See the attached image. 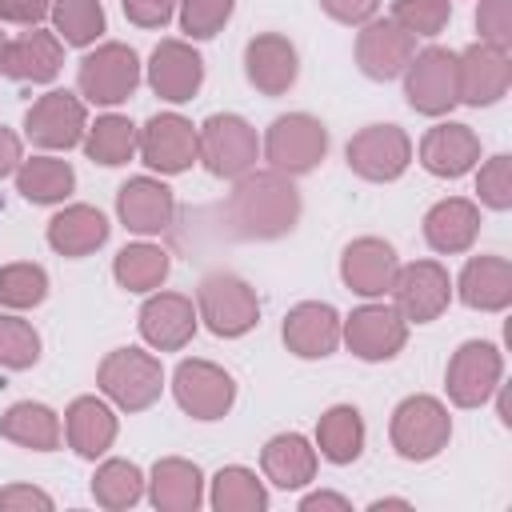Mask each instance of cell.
Returning <instances> with one entry per match:
<instances>
[{"label":"cell","mask_w":512,"mask_h":512,"mask_svg":"<svg viewBox=\"0 0 512 512\" xmlns=\"http://www.w3.org/2000/svg\"><path fill=\"white\" fill-rule=\"evenodd\" d=\"M300 212H304L300 188L292 184V176L272 168L244 172L224 204V216L240 240H280L296 228Z\"/></svg>","instance_id":"cell-1"},{"label":"cell","mask_w":512,"mask_h":512,"mask_svg":"<svg viewBox=\"0 0 512 512\" xmlns=\"http://www.w3.org/2000/svg\"><path fill=\"white\" fill-rule=\"evenodd\" d=\"M196 316L204 320V328L220 340H236L248 336L260 324V300L256 288L236 276V272H208L196 284Z\"/></svg>","instance_id":"cell-2"},{"label":"cell","mask_w":512,"mask_h":512,"mask_svg":"<svg viewBox=\"0 0 512 512\" xmlns=\"http://www.w3.org/2000/svg\"><path fill=\"white\" fill-rule=\"evenodd\" d=\"M388 440H392V448H396L400 460H412V464L436 460L448 448V440H452V416H448L444 400H436L428 392L404 396L392 408Z\"/></svg>","instance_id":"cell-3"},{"label":"cell","mask_w":512,"mask_h":512,"mask_svg":"<svg viewBox=\"0 0 512 512\" xmlns=\"http://www.w3.org/2000/svg\"><path fill=\"white\" fill-rule=\"evenodd\" d=\"M196 160L220 180H240L260 160V136L244 116L212 112L204 124H196Z\"/></svg>","instance_id":"cell-4"},{"label":"cell","mask_w":512,"mask_h":512,"mask_svg":"<svg viewBox=\"0 0 512 512\" xmlns=\"http://www.w3.org/2000/svg\"><path fill=\"white\" fill-rule=\"evenodd\" d=\"M96 388L120 408V412H144L164 392V368L144 348H112L96 368Z\"/></svg>","instance_id":"cell-5"},{"label":"cell","mask_w":512,"mask_h":512,"mask_svg":"<svg viewBox=\"0 0 512 512\" xmlns=\"http://www.w3.org/2000/svg\"><path fill=\"white\" fill-rule=\"evenodd\" d=\"M264 160L272 172L308 176L328 156V128L308 112H284L264 132Z\"/></svg>","instance_id":"cell-6"},{"label":"cell","mask_w":512,"mask_h":512,"mask_svg":"<svg viewBox=\"0 0 512 512\" xmlns=\"http://www.w3.org/2000/svg\"><path fill=\"white\" fill-rule=\"evenodd\" d=\"M140 84V56L120 44V40H104L96 44L80 68H76V92L80 100L88 104H100V108H116L124 104Z\"/></svg>","instance_id":"cell-7"},{"label":"cell","mask_w":512,"mask_h":512,"mask_svg":"<svg viewBox=\"0 0 512 512\" xmlns=\"http://www.w3.org/2000/svg\"><path fill=\"white\" fill-rule=\"evenodd\" d=\"M504 356L492 340H464L444 368V388L456 408H480L500 392Z\"/></svg>","instance_id":"cell-8"},{"label":"cell","mask_w":512,"mask_h":512,"mask_svg":"<svg viewBox=\"0 0 512 512\" xmlns=\"http://www.w3.org/2000/svg\"><path fill=\"white\" fill-rule=\"evenodd\" d=\"M348 168L368 184H392L412 164V140L400 124H368L344 148Z\"/></svg>","instance_id":"cell-9"},{"label":"cell","mask_w":512,"mask_h":512,"mask_svg":"<svg viewBox=\"0 0 512 512\" xmlns=\"http://www.w3.org/2000/svg\"><path fill=\"white\" fill-rule=\"evenodd\" d=\"M404 76V96L408 108L420 116H448L460 96H456V52L432 44L424 52H412Z\"/></svg>","instance_id":"cell-10"},{"label":"cell","mask_w":512,"mask_h":512,"mask_svg":"<svg viewBox=\"0 0 512 512\" xmlns=\"http://www.w3.org/2000/svg\"><path fill=\"white\" fill-rule=\"evenodd\" d=\"M172 396L192 420H224L236 404V380L212 360H180L172 372Z\"/></svg>","instance_id":"cell-11"},{"label":"cell","mask_w":512,"mask_h":512,"mask_svg":"<svg viewBox=\"0 0 512 512\" xmlns=\"http://www.w3.org/2000/svg\"><path fill=\"white\" fill-rule=\"evenodd\" d=\"M84 132H88V112L76 92L52 88L40 100H32V108L24 112V136L44 152H68L84 140Z\"/></svg>","instance_id":"cell-12"},{"label":"cell","mask_w":512,"mask_h":512,"mask_svg":"<svg viewBox=\"0 0 512 512\" xmlns=\"http://www.w3.org/2000/svg\"><path fill=\"white\" fill-rule=\"evenodd\" d=\"M392 308L408 324H432L448 304H452V280L448 268L436 260H412L396 268V280L388 288Z\"/></svg>","instance_id":"cell-13"},{"label":"cell","mask_w":512,"mask_h":512,"mask_svg":"<svg viewBox=\"0 0 512 512\" xmlns=\"http://www.w3.org/2000/svg\"><path fill=\"white\" fill-rule=\"evenodd\" d=\"M340 340L356 360L380 364L400 356V348L408 344V320L392 304H360L340 320Z\"/></svg>","instance_id":"cell-14"},{"label":"cell","mask_w":512,"mask_h":512,"mask_svg":"<svg viewBox=\"0 0 512 512\" xmlns=\"http://www.w3.org/2000/svg\"><path fill=\"white\" fill-rule=\"evenodd\" d=\"M136 152L152 172L180 176L196 164V124L180 112H156L144 120Z\"/></svg>","instance_id":"cell-15"},{"label":"cell","mask_w":512,"mask_h":512,"mask_svg":"<svg viewBox=\"0 0 512 512\" xmlns=\"http://www.w3.org/2000/svg\"><path fill=\"white\" fill-rule=\"evenodd\" d=\"M512 84V64L508 52L492 48V44H468L464 52H456V96L468 108H492Z\"/></svg>","instance_id":"cell-16"},{"label":"cell","mask_w":512,"mask_h":512,"mask_svg":"<svg viewBox=\"0 0 512 512\" xmlns=\"http://www.w3.org/2000/svg\"><path fill=\"white\" fill-rule=\"evenodd\" d=\"M412 52H416V36L404 32L392 16H388V20L372 16V20L360 24V32H356V64H360V72H364L368 80H380V84H384V80H396V76L408 68Z\"/></svg>","instance_id":"cell-17"},{"label":"cell","mask_w":512,"mask_h":512,"mask_svg":"<svg viewBox=\"0 0 512 512\" xmlns=\"http://www.w3.org/2000/svg\"><path fill=\"white\" fill-rule=\"evenodd\" d=\"M204 84V56L188 40H160L148 56V88L168 104H188Z\"/></svg>","instance_id":"cell-18"},{"label":"cell","mask_w":512,"mask_h":512,"mask_svg":"<svg viewBox=\"0 0 512 512\" xmlns=\"http://www.w3.org/2000/svg\"><path fill=\"white\" fill-rule=\"evenodd\" d=\"M196 324H200V316H196L192 300L180 292H160V288L148 292V300L140 304V316H136L144 344L156 352H180L196 336Z\"/></svg>","instance_id":"cell-19"},{"label":"cell","mask_w":512,"mask_h":512,"mask_svg":"<svg viewBox=\"0 0 512 512\" xmlns=\"http://www.w3.org/2000/svg\"><path fill=\"white\" fill-rule=\"evenodd\" d=\"M116 216L136 236H160L176 216V196L156 176H132L116 188Z\"/></svg>","instance_id":"cell-20"},{"label":"cell","mask_w":512,"mask_h":512,"mask_svg":"<svg viewBox=\"0 0 512 512\" xmlns=\"http://www.w3.org/2000/svg\"><path fill=\"white\" fill-rule=\"evenodd\" d=\"M396 268H400L396 248L388 240H380V236H356L344 248V256H340V280H344V288H352L364 300L388 296V288L396 280Z\"/></svg>","instance_id":"cell-21"},{"label":"cell","mask_w":512,"mask_h":512,"mask_svg":"<svg viewBox=\"0 0 512 512\" xmlns=\"http://www.w3.org/2000/svg\"><path fill=\"white\" fill-rule=\"evenodd\" d=\"M244 76L260 96H284L300 76L296 44L280 32H260L244 44Z\"/></svg>","instance_id":"cell-22"},{"label":"cell","mask_w":512,"mask_h":512,"mask_svg":"<svg viewBox=\"0 0 512 512\" xmlns=\"http://www.w3.org/2000/svg\"><path fill=\"white\" fill-rule=\"evenodd\" d=\"M340 320L344 316L332 304H324V300H300V304L288 308L280 336H284V344H288L292 356H300V360H324L340 344Z\"/></svg>","instance_id":"cell-23"},{"label":"cell","mask_w":512,"mask_h":512,"mask_svg":"<svg viewBox=\"0 0 512 512\" xmlns=\"http://www.w3.org/2000/svg\"><path fill=\"white\" fill-rule=\"evenodd\" d=\"M60 64H64V44L56 32H44V28L20 32L0 52V72L16 84H48L56 80Z\"/></svg>","instance_id":"cell-24"},{"label":"cell","mask_w":512,"mask_h":512,"mask_svg":"<svg viewBox=\"0 0 512 512\" xmlns=\"http://www.w3.org/2000/svg\"><path fill=\"white\" fill-rule=\"evenodd\" d=\"M420 164L440 180H460L480 164V136L456 120L436 124L420 140Z\"/></svg>","instance_id":"cell-25"},{"label":"cell","mask_w":512,"mask_h":512,"mask_svg":"<svg viewBox=\"0 0 512 512\" xmlns=\"http://www.w3.org/2000/svg\"><path fill=\"white\" fill-rule=\"evenodd\" d=\"M420 232H424L432 252H444V256L468 252L480 236V208L464 196H444L424 212Z\"/></svg>","instance_id":"cell-26"},{"label":"cell","mask_w":512,"mask_h":512,"mask_svg":"<svg viewBox=\"0 0 512 512\" xmlns=\"http://www.w3.org/2000/svg\"><path fill=\"white\" fill-rule=\"evenodd\" d=\"M116 432H120V420L108 408V400H100V396H76L64 408V440L84 460L104 456L116 444Z\"/></svg>","instance_id":"cell-27"},{"label":"cell","mask_w":512,"mask_h":512,"mask_svg":"<svg viewBox=\"0 0 512 512\" xmlns=\"http://www.w3.org/2000/svg\"><path fill=\"white\" fill-rule=\"evenodd\" d=\"M108 232H112V224H108V216L100 208H92V204H68V208H60L48 220V232L44 236H48V248L52 252H60L68 260H80V256L104 248L108 244Z\"/></svg>","instance_id":"cell-28"},{"label":"cell","mask_w":512,"mask_h":512,"mask_svg":"<svg viewBox=\"0 0 512 512\" xmlns=\"http://www.w3.org/2000/svg\"><path fill=\"white\" fill-rule=\"evenodd\" d=\"M456 296L476 312H504L512 304V264L504 256H472L456 276Z\"/></svg>","instance_id":"cell-29"},{"label":"cell","mask_w":512,"mask_h":512,"mask_svg":"<svg viewBox=\"0 0 512 512\" xmlns=\"http://www.w3.org/2000/svg\"><path fill=\"white\" fill-rule=\"evenodd\" d=\"M144 488L160 512H196L204 504V472L184 456L156 460Z\"/></svg>","instance_id":"cell-30"},{"label":"cell","mask_w":512,"mask_h":512,"mask_svg":"<svg viewBox=\"0 0 512 512\" xmlns=\"http://www.w3.org/2000/svg\"><path fill=\"white\" fill-rule=\"evenodd\" d=\"M316 464H320V452L300 432H280V436H272L260 448V472H264V480H272L284 492L288 488H304L316 476Z\"/></svg>","instance_id":"cell-31"},{"label":"cell","mask_w":512,"mask_h":512,"mask_svg":"<svg viewBox=\"0 0 512 512\" xmlns=\"http://www.w3.org/2000/svg\"><path fill=\"white\" fill-rule=\"evenodd\" d=\"M0 436L8 444L32 448V452H56L60 448V416L40 400H16L0 412Z\"/></svg>","instance_id":"cell-32"},{"label":"cell","mask_w":512,"mask_h":512,"mask_svg":"<svg viewBox=\"0 0 512 512\" xmlns=\"http://www.w3.org/2000/svg\"><path fill=\"white\" fill-rule=\"evenodd\" d=\"M364 416L352 404H332L316 420V452L328 464H352L364 452Z\"/></svg>","instance_id":"cell-33"},{"label":"cell","mask_w":512,"mask_h":512,"mask_svg":"<svg viewBox=\"0 0 512 512\" xmlns=\"http://www.w3.org/2000/svg\"><path fill=\"white\" fill-rule=\"evenodd\" d=\"M12 176H16V192L28 204H64L72 196V188H76L72 164L68 160H56V156L20 160V168Z\"/></svg>","instance_id":"cell-34"},{"label":"cell","mask_w":512,"mask_h":512,"mask_svg":"<svg viewBox=\"0 0 512 512\" xmlns=\"http://www.w3.org/2000/svg\"><path fill=\"white\" fill-rule=\"evenodd\" d=\"M168 268H172V260H168V252L160 248V244H124L120 252H116V260H112V276H116V284L124 288V292H140V296H148V292H156L164 280H168Z\"/></svg>","instance_id":"cell-35"},{"label":"cell","mask_w":512,"mask_h":512,"mask_svg":"<svg viewBox=\"0 0 512 512\" xmlns=\"http://www.w3.org/2000/svg\"><path fill=\"white\" fill-rule=\"evenodd\" d=\"M136 140H140V128L128 120V116H96V124H88L84 132V152L92 164H104V168H120L136 156Z\"/></svg>","instance_id":"cell-36"},{"label":"cell","mask_w":512,"mask_h":512,"mask_svg":"<svg viewBox=\"0 0 512 512\" xmlns=\"http://www.w3.org/2000/svg\"><path fill=\"white\" fill-rule=\"evenodd\" d=\"M208 504L216 512H264L268 508V488L260 484V476L244 464H224L212 476V492Z\"/></svg>","instance_id":"cell-37"},{"label":"cell","mask_w":512,"mask_h":512,"mask_svg":"<svg viewBox=\"0 0 512 512\" xmlns=\"http://www.w3.org/2000/svg\"><path fill=\"white\" fill-rule=\"evenodd\" d=\"M144 484H148V476L140 472V464L112 456V460H104V464L96 468V476H92V500H96L100 508H108V512H120V508L140 504Z\"/></svg>","instance_id":"cell-38"},{"label":"cell","mask_w":512,"mask_h":512,"mask_svg":"<svg viewBox=\"0 0 512 512\" xmlns=\"http://www.w3.org/2000/svg\"><path fill=\"white\" fill-rule=\"evenodd\" d=\"M48 16H52V28H56L60 44H72V48L96 44L104 36V28H108L100 0H52Z\"/></svg>","instance_id":"cell-39"},{"label":"cell","mask_w":512,"mask_h":512,"mask_svg":"<svg viewBox=\"0 0 512 512\" xmlns=\"http://www.w3.org/2000/svg\"><path fill=\"white\" fill-rule=\"evenodd\" d=\"M44 296H48V272L40 264L16 260V264L0 268V308L24 312V308L44 304Z\"/></svg>","instance_id":"cell-40"},{"label":"cell","mask_w":512,"mask_h":512,"mask_svg":"<svg viewBox=\"0 0 512 512\" xmlns=\"http://www.w3.org/2000/svg\"><path fill=\"white\" fill-rule=\"evenodd\" d=\"M36 360H40V332L16 312H0V368L24 372Z\"/></svg>","instance_id":"cell-41"},{"label":"cell","mask_w":512,"mask_h":512,"mask_svg":"<svg viewBox=\"0 0 512 512\" xmlns=\"http://www.w3.org/2000/svg\"><path fill=\"white\" fill-rule=\"evenodd\" d=\"M180 4V32L188 40H212L236 12V0H176Z\"/></svg>","instance_id":"cell-42"},{"label":"cell","mask_w":512,"mask_h":512,"mask_svg":"<svg viewBox=\"0 0 512 512\" xmlns=\"http://www.w3.org/2000/svg\"><path fill=\"white\" fill-rule=\"evenodd\" d=\"M452 16V0H392V20L412 36H440Z\"/></svg>","instance_id":"cell-43"},{"label":"cell","mask_w":512,"mask_h":512,"mask_svg":"<svg viewBox=\"0 0 512 512\" xmlns=\"http://www.w3.org/2000/svg\"><path fill=\"white\" fill-rule=\"evenodd\" d=\"M476 196L492 212H508L512 208V160L504 152L480 164V172H476Z\"/></svg>","instance_id":"cell-44"},{"label":"cell","mask_w":512,"mask_h":512,"mask_svg":"<svg viewBox=\"0 0 512 512\" xmlns=\"http://www.w3.org/2000/svg\"><path fill=\"white\" fill-rule=\"evenodd\" d=\"M476 32H480V44L508 52L512 48V0H480Z\"/></svg>","instance_id":"cell-45"},{"label":"cell","mask_w":512,"mask_h":512,"mask_svg":"<svg viewBox=\"0 0 512 512\" xmlns=\"http://www.w3.org/2000/svg\"><path fill=\"white\" fill-rule=\"evenodd\" d=\"M120 4L136 28H164L176 12V0H120Z\"/></svg>","instance_id":"cell-46"},{"label":"cell","mask_w":512,"mask_h":512,"mask_svg":"<svg viewBox=\"0 0 512 512\" xmlns=\"http://www.w3.org/2000/svg\"><path fill=\"white\" fill-rule=\"evenodd\" d=\"M320 8H324V16H332L336 24L360 28V24H368V20L376 16L380 0H320Z\"/></svg>","instance_id":"cell-47"},{"label":"cell","mask_w":512,"mask_h":512,"mask_svg":"<svg viewBox=\"0 0 512 512\" xmlns=\"http://www.w3.org/2000/svg\"><path fill=\"white\" fill-rule=\"evenodd\" d=\"M0 508H8V512H32V508L52 512V496L32 488V484H8V488H0Z\"/></svg>","instance_id":"cell-48"},{"label":"cell","mask_w":512,"mask_h":512,"mask_svg":"<svg viewBox=\"0 0 512 512\" xmlns=\"http://www.w3.org/2000/svg\"><path fill=\"white\" fill-rule=\"evenodd\" d=\"M48 4H52V0H0V20H4V24L36 28V24L48 16Z\"/></svg>","instance_id":"cell-49"},{"label":"cell","mask_w":512,"mask_h":512,"mask_svg":"<svg viewBox=\"0 0 512 512\" xmlns=\"http://www.w3.org/2000/svg\"><path fill=\"white\" fill-rule=\"evenodd\" d=\"M20 160H24V152H20V136H16L12 128L0 124V180L12 176V172L20 168Z\"/></svg>","instance_id":"cell-50"},{"label":"cell","mask_w":512,"mask_h":512,"mask_svg":"<svg viewBox=\"0 0 512 512\" xmlns=\"http://www.w3.org/2000/svg\"><path fill=\"white\" fill-rule=\"evenodd\" d=\"M312 508H340V512H348L352 504L344 496H336V492H312V496L300 500V512H312Z\"/></svg>","instance_id":"cell-51"},{"label":"cell","mask_w":512,"mask_h":512,"mask_svg":"<svg viewBox=\"0 0 512 512\" xmlns=\"http://www.w3.org/2000/svg\"><path fill=\"white\" fill-rule=\"evenodd\" d=\"M372 508H408V500H392L388 496V500H372Z\"/></svg>","instance_id":"cell-52"},{"label":"cell","mask_w":512,"mask_h":512,"mask_svg":"<svg viewBox=\"0 0 512 512\" xmlns=\"http://www.w3.org/2000/svg\"><path fill=\"white\" fill-rule=\"evenodd\" d=\"M4 44H8V40H4V32H0V52H4Z\"/></svg>","instance_id":"cell-53"}]
</instances>
